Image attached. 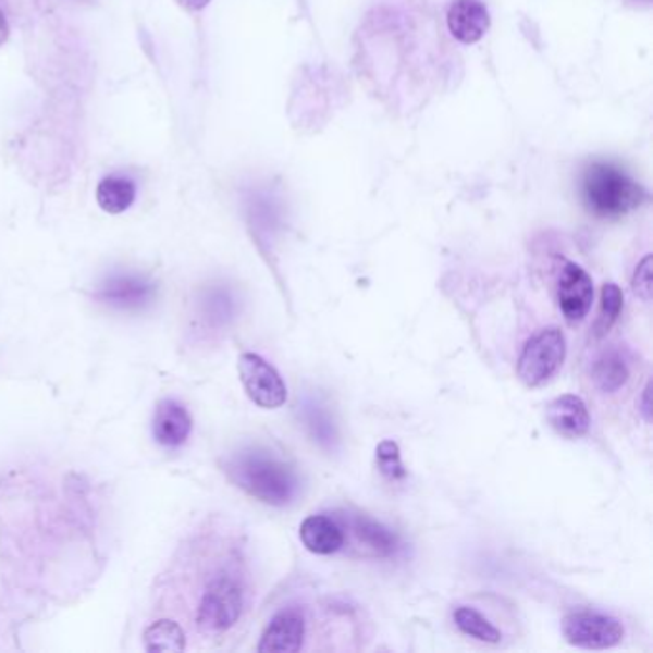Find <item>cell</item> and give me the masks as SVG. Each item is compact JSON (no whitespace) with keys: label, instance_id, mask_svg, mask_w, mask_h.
<instances>
[{"label":"cell","instance_id":"obj_23","mask_svg":"<svg viewBox=\"0 0 653 653\" xmlns=\"http://www.w3.org/2000/svg\"><path fill=\"white\" fill-rule=\"evenodd\" d=\"M309 412V426H311L315 435H319L320 441H332V423L328 422L326 416L320 412L319 407H311Z\"/></svg>","mask_w":653,"mask_h":653},{"label":"cell","instance_id":"obj_6","mask_svg":"<svg viewBox=\"0 0 653 653\" xmlns=\"http://www.w3.org/2000/svg\"><path fill=\"white\" fill-rule=\"evenodd\" d=\"M238 374L247 397L261 408H280L287 401V387L279 370L256 355L244 353L238 359Z\"/></svg>","mask_w":653,"mask_h":653},{"label":"cell","instance_id":"obj_7","mask_svg":"<svg viewBox=\"0 0 653 653\" xmlns=\"http://www.w3.org/2000/svg\"><path fill=\"white\" fill-rule=\"evenodd\" d=\"M158 287L140 274H112L98 289L96 299L118 311H143L153 304Z\"/></svg>","mask_w":653,"mask_h":653},{"label":"cell","instance_id":"obj_9","mask_svg":"<svg viewBox=\"0 0 653 653\" xmlns=\"http://www.w3.org/2000/svg\"><path fill=\"white\" fill-rule=\"evenodd\" d=\"M446 24L456 40L473 45L489 32L491 14L481 0H455L446 14Z\"/></svg>","mask_w":653,"mask_h":653},{"label":"cell","instance_id":"obj_20","mask_svg":"<svg viewBox=\"0 0 653 653\" xmlns=\"http://www.w3.org/2000/svg\"><path fill=\"white\" fill-rule=\"evenodd\" d=\"M375 464H378V468L385 478L393 479V481L407 478V470L401 463V451H398L395 441H383L378 445V448H375Z\"/></svg>","mask_w":653,"mask_h":653},{"label":"cell","instance_id":"obj_3","mask_svg":"<svg viewBox=\"0 0 653 653\" xmlns=\"http://www.w3.org/2000/svg\"><path fill=\"white\" fill-rule=\"evenodd\" d=\"M244 604L246 589L239 575L221 569L204 584L194 619L199 630L208 634H221L238 623Z\"/></svg>","mask_w":653,"mask_h":653},{"label":"cell","instance_id":"obj_10","mask_svg":"<svg viewBox=\"0 0 653 653\" xmlns=\"http://www.w3.org/2000/svg\"><path fill=\"white\" fill-rule=\"evenodd\" d=\"M305 619L297 609H282L261 637L259 652H299L305 642Z\"/></svg>","mask_w":653,"mask_h":653},{"label":"cell","instance_id":"obj_16","mask_svg":"<svg viewBox=\"0 0 653 653\" xmlns=\"http://www.w3.org/2000/svg\"><path fill=\"white\" fill-rule=\"evenodd\" d=\"M353 531L357 534V539L362 544H367V549L375 552L378 556H393L398 550L397 534L391 533L390 529H385L374 519L365 516L355 518Z\"/></svg>","mask_w":653,"mask_h":653},{"label":"cell","instance_id":"obj_11","mask_svg":"<svg viewBox=\"0 0 653 653\" xmlns=\"http://www.w3.org/2000/svg\"><path fill=\"white\" fill-rule=\"evenodd\" d=\"M550 428L566 439H579L590 430L589 408L577 395H562L546 407Z\"/></svg>","mask_w":653,"mask_h":653},{"label":"cell","instance_id":"obj_15","mask_svg":"<svg viewBox=\"0 0 653 653\" xmlns=\"http://www.w3.org/2000/svg\"><path fill=\"white\" fill-rule=\"evenodd\" d=\"M630 368L621 350L612 349L602 353L592 367V380L604 393H615L629 382Z\"/></svg>","mask_w":653,"mask_h":653},{"label":"cell","instance_id":"obj_22","mask_svg":"<svg viewBox=\"0 0 653 653\" xmlns=\"http://www.w3.org/2000/svg\"><path fill=\"white\" fill-rule=\"evenodd\" d=\"M632 289L642 301L650 304V299H652V256H645L638 263L634 276H632Z\"/></svg>","mask_w":653,"mask_h":653},{"label":"cell","instance_id":"obj_4","mask_svg":"<svg viewBox=\"0 0 653 653\" xmlns=\"http://www.w3.org/2000/svg\"><path fill=\"white\" fill-rule=\"evenodd\" d=\"M566 335L559 328H544L526 343L518 360V378L527 387L549 383L566 360Z\"/></svg>","mask_w":653,"mask_h":653},{"label":"cell","instance_id":"obj_13","mask_svg":"<svg viewBox=\"0 0 653 653\" xmlns=\"http://www.w3.org/2000/svg\"><path fill=\"white\" fill-rule=\"evenodd\" d=\"M299 539L304 542L305 549L319 556L334 554L345 542L342 527L337 526V521L322 514L305 519L299 527Z\"/></svg>","mask_w":653,"mask_h":653},{"label":"cell","instance_id":"obj_21","mask_svg":"<svg viewBox=\"0 0 653 653\" xmlns=\"http://www.w3.org/2000/svg\"><path fill=\"white\" fill-rule=\"evenodd\" d=\"M201 311L209 324H221L231 317V297L219 289L208 292L201 299Z\"/></svg>","mask_w":653,"mask_h":653},{"label":"cell","instance_id":"obj_2","mask_svg":"<svg viewBox=\"0 0 653 653\" xmlns=\"http://www.w3.org/2000/svg\"><path fill=\"white\" fill-rule=\"evenodd\" d=\"M581 198L592 215L617 219L640 208L645 190L619 165L594 161L582 171Z\"/></svg>","mask_w":653,"mask_h":653},{"label":"cell","instance_id":"obj_18","mask_svg":"<svg viewBox=\"0 0 653 653\" xmlns=\"http://www.w3.org/2000/svg\"><path fill=\"white\" fill-rule=\"evenodd\" d=\"M456 627L466 637L476 638L479 642L486 644H498L502 640L501 630L486 619L485 615L479 614L473 607L460 606L455 609Z\"/></svg>","mask_w":653,"mask_h":653},{"label":"cell","instance_id":"obj_5","mask_svg":"<svg viewBox=\"0 0 653 653\" xmlns=\"http://www.w3.org/2000/svg\"><path fill=\"white\" fill-rule=\"evenodd\" d=\"M562 632L567 642L582 650H609L623 642L625 629L619 619L597 612H575L564 617Z\"/></svg>","mask_w":653,"mask_h":653},{"label":"cell","instance_id":"obj_12","mask_svg":"<svg viewBox=\"0 0 653 653\" xmlns=\"http://www.w3.org/2000/svg\"><path fill=\"white\" fill-rule=\"evenodd\" d=\"M192 418L188 410L173 398L161 401L153 415V438L160 445L175 448L186 443L190 435Z\"/></svg>","mask_w":653,"mask_h":653},{"label":"cell","instance_id":"obj_24","mask_svg":"<svg viewBox=\"0 0 653 653\" xmlns=\"http://www.w3.org/2000/svg\"><path fill=\"white\" fill-rule=\"evenodd\" d=\"M211 0H176V4L186 12H199L206 9Z\"/></svg>","mask_w":653,"mask_h":653},{"label":"cell","instance_id":"obj_19","mask_svg":"<svg viewBox=\"0 0 653 653\" xmlns=\"http://www.w3.org/2000/svg\"><path fill=\"white\" fill-rule=\"evenodd\" d=\"M623 311V292L621 287L609 282L602 287V299H600V312H597L596 322H594V335L604 337V335L614 328L615 322L619 320Z\"/></svg>","mask_w":653,"mask_h":653},{"label":"cell","instance_id":"obj_26","mask_svg":"<svg viewBox=\"0 0 653 653\" xmlns=\"http://www.w3.org/2000/svg\"><path fill=\"white\" fill-rule=\"evenodd\" d=\"M9 22H7V16H4V12L0 10V47L9 40Z\"/></svg>","mask_w":653,"mask_h":653},{"label":"cell","instance_id":"obj_25","mask_svg":"<svg viewBox=\"0 0 653 653\" xmlns=\"http://www.w3.org/2000/svg\"><path fill=\"white\" fill-rule=\"evenodd\" d=\"M640 410L644 415L645 420L650 422L652 420V407H650V385H645V390L642 391V403H640Z\"/></svg>","mask_w":653,"mask_h":653},{"label":"cell","instance_id":"obj_14","mask_svg":"<svg viewBox=\"0 0 653 653\" xmlns=\"http://www.w3.org/2000/svg\"><path fill=\"white\" fill-rule=\"evenodd\" d=\"M136 198L135 183L127 176H106L96 188V201L110 215L125 213Z\"/></svg>","mask_w":653,"mask_h":653},{"label":"cell","instance_id":"obj_1","mask_svg":"<svg viewBox=\"0 0 653 653\" xmlns=\"http://www.w3.org/2000/svg\"><path fill=\"white\" fill-rule=\"evenodd\" d=\"M234 485L257 501L286 506L299 491V478L289 464L261 448H246L224 463Z\"/></svg>","mask_w":653,"mask_h":653},{"label":"cell","instance_id":"obj_17","mask_svg":"<svg viewBox=\"0 0 653 653\" xmlns=\"http://www.w3.org/2000/svg\"><path fill=\"white\" fill-rule=\"evenodd\" d=\"M144 642L150 652H183L186 634L178 623L161 619L144 632Z\"/></svg>","mask_w":653,"mask_h":653},{"label":"cell","instance_id":"obj_8","mask_svg":"<svg viewBox=\"0 0 653 653\" xmlns=\"http://www.w3.org/2000/svg\"><path fill=\"white\" fill-rule=\"evenodd\" d=\"M594 301V284L589 272L577 263H566L558 276L559 311L569 324L581 322Z\"/></svg>","mask_w":653,"mask_h":653}]
</instances>
